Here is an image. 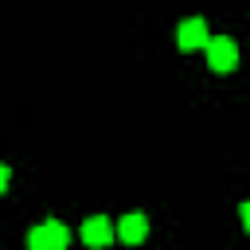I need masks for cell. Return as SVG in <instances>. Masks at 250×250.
<instances>
[{
  "label": "cell",
  "mask_w": 250,
  "mask_h": 250,
  "mask_svg": "<svg viewBox=\"0 0 250 250\" xmlns=\"http://www.w3.org/2000/svg\"><path fill=\"white\" fill-rule=\"evenodd\" d=\"M207 39H211V31H207V20H203V16H191V20H184V23H180V31H176V43H180V51L207 47Z\"/></svg>",
  "instance_id": "3"
},
{
  "label": "cell",
  "mask_w": 250,
  "mask_h": 250,
  "mask_svg": "<svg viewBox=\"0 0 250 250\" xmlns=\"http://www.w3.org/2000/svg\"><path fill=\"white\" fill-rule=\"evenodd\" d=\"M145 234H148V219H145L141 211H129V215L117 223V238H121V242H145Z\"/></svg>",
  "instance_id": "5"
},
{
  "label": "cell",
  "mask_w": 250,
  "mask_h": 250,
  "mask_svg": "<svg viewBox=\"0 0 250 250\" xmlns=\"http://www.w3.org/2000/svg\"><path fill=\"white\" fill-rule=\"evenodd\" d=\"M66 242H70V230L55 219L27 230V250H66Z\"/></svg>",
  "instance_id": "1"
},
{
  "label": "cell",
  "mask_w": 250,
  "mask_h": 250,
  "mask_svg": "<svg viewBox=\"0 0 250 250\" xmlns=\"http://www.w3.org/2000/svg\"><path fill=\"white\" fill-rule=\"evenodd\" d=\"M113 223L105 219V215H90V219H82V242H90V246H105V242H113Z\"/></svg>",
  "instance_id": "4"
},
{
  "label": "cell",
  "mask_w": 250,
  "mask_h": 250,
  "mask_svg": "<svg viewBox=\"0 0 250 250\" xmlns=\"http://www.w3.org/2000/svg\"><path fill=\"white\" fill-rule=\"evenodd\" d=\"M238 215H242V227H246V230H250V199H246V203H242V207H238Z\"/></svg>",
  "instance_id": "7"
},
{
  "label": "cell",
  "mask_w": 250,
  "mask_h": 250,
  "mask_svg": "<svg viewBox=\"0 0 250 250\" xmlns=\"http://www.w3.org/2000/svg\"><path fill=\"white\" fill-rule=\"evenodd\" d=\"M8 180H12V168H8V164H4V160H0V195H4V191H8Z\"/></svg>",
  "instance_id": "6"
},
{
  "label": "cell",
  "mask_w": 250,
  "mask_h": 250,
  "mask_svg": "<svg viewBox=\"0 0 250 250\" xmlns=\"http://www.w3.org/2000/svg\"><path fill=\"white\" fill-rule=\"evenodd\" d=\"M207 62H211V70H219V74L234 70V66H238V43H234L230 35H211V39H207Z\"/></svg>",
  "instance_id": "2"
}]
</instances>
